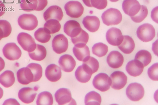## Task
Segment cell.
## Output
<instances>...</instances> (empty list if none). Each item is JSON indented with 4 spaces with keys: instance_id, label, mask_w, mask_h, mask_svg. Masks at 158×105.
I'll return each instance as SVG.
<instances>
[{
    "instance_id": "1",
    "label": "cell",
    "mask_w": 158,
    "mask_h": 105,
    "mask_svg": "<svg viewBox=\"0 0 158 105\" xmlns=\"http://www.w3.org/2000/svg\"><path fill=\"white\" fill-rule=\"evenodd\" d=\"M101 17L103 23L109 26L119 24L122 21V16L118 10L110 8L105 11Z\"/></svg>"
},
{
    "instance_id": "2",
    "label": "cell",
    "mask_w": 158,
    "mask_h": 105,
    "mask_svg": "<svg viewBox=\"0 0 158 105\" xmlns=\"http://www.w3.org/2000/svg\"><path fill=\"white\" fill-rule=\"evenodd\" d=\"M18 22L21 29L29 31L34 29L38 24L37 18L32 14L21 15L18 18Z\"/></svg>"
},
{
    "instance_id": "3",
    "label": "cell",
    "mask_w": 158,
    "mask_h": 105,
    "mask_svg": "<svg viewBox=\"0 0 158 105\" xmlns=\"http://www.w3.org/2000/svg\"><path fill=\"white\" fill-rule=\"evenodd\" d=\"M138 37L143 42H147L152 40L155 36V28L151 24L144 23L138 28L136 31Z\"/></svg>"
},
{
    "instance_id": "4",
    "label": "cell",
    "mask_w": 158,
    "mask_h": 105,
    "mask_svg": "<svg viewBox=\"0 0 158 105\" xmlns=\"http://www.w3.org/2000/svg\"><path fill=\"white\" fill-rule=\"evenodd\" d=\"M144 94L143 87L139 83H134L130 84L126 90V94L131 100L137 101L143 98Z\"/></svg>"
},
{
    "instance_id": "5",
    "label": "cell",
    "mask_w": 158,
    "mask_h": 105,
    "mask_svg": "<svg viewBox=\"0 0 158 105\" xmlns=\"http://www.w3.org/2000/svg\"><path fill=\"white\" fill-rule=\"evenodd\" d=\"M17 41L22 48L28 52L34 50L36 44L34 38L29 34L24 32L19 33L17 37Z\"/></svg>"
},
{
    "instance_id": "6",
    "label": "cell",
    "mask_w": 158,
    "mask_h": 105,
    "mask_svg": "<svg viewBox=\"0 0 158 105\" xmlns=\"http://www.w3.org/2000/svg\"><path fill=\"white\" fill-rule=\"evenodd\" d=\"M111 84V79L108 75L101 73L96 75L93 81L94 87L99 91L104 92L108 90Z\"/></svg>"
},
{
    "instance_id": "7",
    "label": "cell",
    "mask_w": 158,
    "mask_h": 105,
    "mask_svg": "<svg viewBox=\"0 0 158 105\" xmlns=\"http://www.w3.org/2000/svg\"><path fill=\"white\" fill-rule=\"evenodd\" d=\"M55 97L59 105H76L75 101L72 97L71 91L67 88H62L57 90Z\"/></svg>"
},
{
    "instance_id": "8",
    "label": "cell",
    "mask_w": 158,
    "mask_h": 105,
    "mask_svg": "<svg viewBox=\"0 0 158 105\" xmlns=\"http://www.w3.org/2000/svg\"><path fill=\"white\" fill-rule=\"evenodd\" d=\"M64 9L68 15L76 18L81 17L84 10L82 5L78 1H70L67 2L65 5Z\"/></svg>"
},
{
    "instance_id": "9",
    "label": "cell",
    "mask_w": 158,
    "mask_h": 105,
    "mask_svg": "<svg viewBox=\"0 0 158 105\" xmlns=\"http://www.w3.org/2000/svg\"><path fill=\"white\" fill-rule=\"evenodd\" d=\"M2 52L5 57L10 60L19 59L22 54L21 50L14 42L6 44L3 48Z\"/></svg>"
},
{
    "instance_id": "10",
    "label": "cell",
    "mask_w": 158,
    "mask_h": 105,
    "mask_svg": "<svg viewBox=\"0 0 158 105\" xmlns=\"http://www.w3.org/2000/svg\"><path fill=\"white\" fill-rule=\"evenodd\" d=\"M52 46L53 50L56 53L60 54L64 52L68 47V39L63 34H58L53 38Z\"/></svg>"
},
{
    "instance_id": "11",
    "label": "cell",
    "mask_w": 158,
    "mask_h": 105,
    "mask_svg": "<svg viewBox=\"0 0 158 105\" xmlns=\"http://www.w3.org/2000/svg\"><path fill=\"white\" fill-rule=\"evenodd\" d=\"M111 80V86L115 90H120L123 88L127 83V77L123 72L115 71L110 75Z\"/></svg>"
},
{
    "instance_id": "12",
    "label": "cell",
    "mask_w": 158,
    "mask_h": 105,
    "mask_svg": "<svg viewBox=\"0 0 158 105\" xmlns=\"http://www.w3.org/2000/svg\"><path fill=\"white\" fill-rule=\"evenodd\" d=\"M107 41L110 44L114 46H118L122 42L123 36L121 30L115 27L109 29L106 34Z\"/></svg>"
},
{
    "instance_id": "13",
    "label": "cell",
    "mask_w": 158,
    "mask_h": 105,
    "mask_svg": "<svg viewBox=\"0 0 158 105\" xmlns=\"http://www.w3.org/2000/svg\"><path fill=\"white\" fill-rule=\"evenodd\" d=\"M141 6L137 0H124L122 3L123 11L130 17L136 14L139 11Z\"/></svg>"
},
{
    "instance_id": "14",
    "label": "cell",
    "mask_w": 158,
    "mask_h": 105,
    "mask_svg": "<svg viewBox=\"0 0 158 105\" xmlns=\"http://www.w3.org/2000/svg\"><path fill=\"white\" fill-rule=\"evenodd\" d=\"M73 50L75 56L80 61L83 62L90 56V51L89 47L85 43H81L75 45Z\"/></svg>"
},
{
    "instance_id": "15",
    "label": "cell",
    "mask_w": 158,
    "mask_h": 105,
    "mask_svg": "<svg viewBox=\"0 0 158 105\" xmlns=\"http://www.w3.org/2000/svg\"><path fill=\"white\" fill-rule=\"evenodd\" d=\"M107 62L109 66L113 68H117L122 66L124 58L122 54L116 50L111 51L107 57Z\"/></svg>"
},
{
    "instance_id": "16",
    "label": "cell",
    "mask_w": 158,
    "mask_h": 105,
    "mask_svg": "<svg viewBox=\"0 0 158 105\" xmlns=\"http://www.w3.org/2000/svg\"><path fill=\"white\" fill-rule=\"evenodd\" d=\"M61 69L64 71L69 72L72 71L76 66V61L71 55L65 54L61 56L58 61Z\"/></svg>"
},
{
    "instance_id": "17",
    "label": "cell",
    "mask_w": 158,
    "mask_h": 105,
    "mask_svg": "<svg viewBox=\"0 0 158 105\" xmlns=\"http://www.w3.org/2000/svg\"><path fill=\"white\" fill-rule=\"evenodd\" d=\"M82 29L79 23L74 20L67 21L64 26V33L71 38L77 36L80 33Z\"/></svg>"
},
{
    "instance_id": "18",
    "label": "cell",
    "mask_w": 158,
    "mask_h": 105,
    "mask_svg": "<svg viewBox=\"0 0 158 105\" xmlns=\"http://www.w3.org/2000/svg\"><path fill=\"white\" fill-rule=\"evenodd\" d=\"M63 16V12L61 8L56 5L49 7L43 14L44 18L45 21L50 19H55L60 21Z\"/></svg>"
},
{
    "instance_id": "19",
    "label": "cell",
    "mask_w": 158,
    "mask_h": 105,
    "mask_svg": "<svg viewBox=\"0 0 158 105\" xmlns=\"http://www.w3.org/2000/svg\"><path fill=\"white\" fill-rule=\"evenodd\" d=\"M45 75L49 81L52 82H56L61 77V69L60 67L55 64H50L46 69Z\"/></svg>"
},
{
    "instance_id": "20",
    "label": "cell",
    "mask_w": 158,
    "mask_h": 105,
    "mask_svg": "<svg viewBox=\"0 0 158 105\" xmlns=\"http://www.w3.org/2000/svg\"><path fill=\"white\" fill-rule=\"evenodd\" d=\"M18 81L23 85H27L33 82L34 76L30 69L27 67L21 68L17 73Z\"/></svg>"
},
{
    "instance_id": "21",
    "label": "cell",
    "mask_w": 158,
    "mask_h": 105,
    "mask_svg": "<svg viewBox=\"0 0 158 105\" xmlns=\"http://www.w3.org/2000/svg\"><path fill=\"white\" fill-rule=\"evenodd\" d=\"M36 95L35 91L32 88L24 87L19 90L18 97L22 102L28 104L33 102Z\"/></svg>"
},
{
    "instance_id": "22",
    "label": "cell",
    "mask_w": 158,
    "mask_h": 105,
    "mask_svg": "<svg viewBox=\"0 0 158 105\" xmlns=\"http://www.w3.org/2000/svg\"><path fill=\"white\" fill-rule=\"evenodd\" d=\"M143 68V66L140 62L135 59L127 63L126 67V70L129 75L136 77L142 73Z\"/></svg>"
},
{
    "instance_id": "23",
    "label": "cell",
    "mask_w": 158,
    "mask_h": 105,
    "mask_svg": "<svg viewBox=\"0 0 158 105\" xmlns=\"http://www.w3.org/2000/svg\"><path fill=\"white\" fill-rule=\"evenodd\" d=\"M82 23L85 28L91 32L97 31L99 28V19L95 16H87L83 19Z\"/></svg>"
},
{
    "instance_id": "24",
    "label": "cell",
    "mask_w": 158,
    "mask_h": 105,
    "mask_svg": "<svg viewBox=\"0 0 158 105\" xmlns=\"http://www.w3.org/2000/svg\"><path fill=\"white\" fill-rule=\"evenodd\" d=\"M135 44L133 38L128 35L123 36V39L118 47L123 53L129 54L134 50Z\"/></svg>"
},
{
    "instance_id": "25",
    "label": "cell",
    "mask_w": 158,
    "mask_h": 105,
    "mask_svg": "<svg viewBox=\"0 0 158 105\" xmlns=\"http://www.w3.org/2000/svg\"><path fill=\"white\" fill-rule=\"evenodd\" d=\"M82 65L86 71L92 75L97 71L99 67V63L97 59L90 56L83 61Z\"/></svg>"
},
{
    "instance_id": "26",
    "label": "cell",
    "mask_w": 158,
    "mask_h": 105,
    "mask_svg": "<svg viewBox=\"0 0 158 105\" xmlns=\"http://www.w3.org/2000/svg\"><path fill=\"white\" fill-rule=\"evenodd\" d=\"M30 58L32 60L40 61L46 57L47 51L45 48L43 46L36 44L35 50L33 51L28 52Z\"/></svg>"
},
{
    "instance_id": "27",
    "label": "cell",
    "mask_w": 158,
    "mask_h": 105,
    "mask_svg": "<svg viewBox=\"0 0 158 105\" xmlns=\"http://www.w3.org/2000/svg\"><path fill=\"white\" fill-rule=\"evenodd\" d=\"M13 72L10 70H6L0 75V83L5 87L11 86L15 82Z\"/></svg>"
},
{
    "instance_id": "28",
    "label": "cell",
    "mask_w": 158,
    "mask_h": 105,
    "mask_svg": "<svg viewBox=\"0 0 158 105\" xmlns=\"http://www.w3.org/2000/svg\"><path fill=\"white\" fill-rule=\"evenodd\" d=\"M101 101V97L100 95L94 91L88 93L85 98V103L86 105H100Z\"/></svg>"
},
{
    "instance_id": "29",
    "label": "cell",
    "mask_w": 158,
    "mask_h": 105,
    "mask_svg": "<svg viewBox=\"0 0 158 105\" xmlns=\"http://www.w3.org/2000/svg\"><path fill=\"white\" fill-rule=\"evenodd\" d=\"M34 36L37 41L42 43L48 42L51 37L50 32L44 27L38 29L34 33Z\"/></svg>"
},
{
    "instance_id": "30",
    "label": "cell",
    "mask_w": 158,
    "mask_h": 105,
    "mask_svg": "<svg viewBox=\"0 0 158 105\" xmlns=\"http://www.w3.org/2000/svg\"><path fill=\"white\" fill-rule=\"evenodd\" d=\"M53 102L52 94L49 92L44 91L38 95L36 102L38 105H52Z\"/></svg>"
},
{
    "instance_id": "31",
    "label": "cell",
    "mask_w": 158,
    "mask_h": 105,
    "mask_svg": "<svg viewBox=\"0 0 158 105\" xmlns=\"http://www.w3.org/2000/svg\"><path fill=\"white\" fill-rule=\"evenodd\" d=\"M135 59L140 62L144 67L147 66L151 62L152 55L151 53L146 50L139 51L135 55Z\"/></svg>"
},
{
    "instance_id": "32",
    "label": "cell",
    "mask_w": 158,
    "mask_h": 105,
    "mask_svg": "<svg viewBox=\"0 0 158 105\" xmlns=\"http://www.w3.org/2000/svg\"><path fill=\"white\" fill-rule=\"evenodd\" d=\"M75 75L77 79L82 83H85L89 81L92 76V75L84 69L82 65L77 67L75 72Z\"/></svg>"
},
{
    "instance_id": "33",
    "label": "cell",
    "mask_w": 158,
    "mask_h": 105,
    "mask_svg": "<svg viewBox=\"0 0 158 105\" xmlns=\"http://www.w3.org/2000/svg\"><path fill=\"white\" fill-rule=\"evenodd\" d=\"M44 28L48 30L51 34H53L60 30L61 25L57 20L50 19L46 21L44 24Z\"/></svg>"
},
{
    "instance_id": "34",
    "label": "cell",
    "mask_w": 158,
    "mask_h": 105,
    "mask_svg": "<svg viewBox=\"0 0 158 105\" xmlns=\"http://www.w3.org/2000/svg\"><path fill=\"white\" fill-rule=\"evenodd\" d=\"M108 51V46L102 42L96 43L92 47L93 53L99 57L105 56Z\"/></svg>"
},
{
    "instance_id": "35",
    "label": "cell",
    "mask_w": 158,
    "mask_h": 105,
    "mask_svg": "<svg viewBox=\"0 0 158 105\" xmlns=\"http://www.w3.org/2000/svg\"><path fill=\"white\" fill-rule=\"evenodd\" d=\"M32 72L34 76L33 82H37L41 78L42 75V68L38 63H31L27 66Z\"/></svg>"
},
{
    "instance_id": "36",
    "label": "cell",
    "mask_w": 158,
    "mask_h": 105,
    "mask_svg": "<svg viewBox=\"0 0 158 105\" xmlns=\"http://www.w3.org/2000/svg\"><path fill=\"white\" fill-rule=\"evenodd\" d=\"M37 4V0H21L20 6L23 11L30 12L35 10Z\"/></svg>"
},
{
    "instance_id": "37",
    "label": "cell",
    "mask_w": 158,
    "mask_h": 105,
    "mask_svg": "<svg viewBox=\"0 0 158 105\" xmlns=\"http://www.w3.org/2000/svg\"><path fill=\"white\" fill-rule=\"evenodd\" d=\"M89 38L88 34L82 29L78 35L74 37L71 38V39L73 43L75 45L81 43L86 44Z\"/></svg>"
},
{
    "instance_id": "38",
    "label": "cell",
    "mask_w": 158,
    "mask_h": 105,
    "mask_svg": "<svg viewBox=\"0 0 158 105\" xmlns=\"http://www.w3.org/2000/svg\"><path fill=\"white\" fill-rule=\"evenodd\" d=\"M148 10L147 7L141 5L140 9L138 13L134 16L131 17L132 20L136 23H139L142 21L147 16Z\"/></svg>"
},
{
    "instance_id": "39",
    "label": "cell",
    "mask_w": 158,
    "mask_h": 105,
    "mask_svg": "<svg viewBox=\"0 0 158 105\" xmlns=\"http://www.w3.org/2000/svg\"><path fill=\"white\" fill-rule=\"evenodd\" d=\"M0 28L3 33L4 38L8 37L11 33V25L9 22L7 20H0Z\"/></svg>"
},
{
    "instance_id": "40",
    "label": "cell",
    "mask_w": 158,
    "mask_h": 105,
    "mask_svg": "<svg viewBox=\"0 0 158 105\" xmlns=\"http://www.w3.org/2000/svg\"><path fill=\"white\" fill-rule=\"evenodd\" d=\"M148 74L149 77L154 81L158 80V63L153 64L148 69Z\"/></svg>"
},
{
    "instance_id": "41",
    "label": "cell",
    "mask_w": 158,
    "mask_h": 105,
    "mask_svg": "<svg viewBox=\"0 0 158 105\" xmlns=\"http://www.w3.org/2000/svg\"><path fill=\"white\" fill-rule=\"evenodd\" d=\"M90 2L92 7L99 10L105 8L107 4V0H90Z\"/></svg>"
},
{
    "instance_id": "42",
    "label": "cell",
    "mask_w": 158,
    "mask_h": 105,
    "mask_svg": "<svg viewBox=\"0 0 158 105\" xmlns=\"http://www.w3.org/2000/svg\"><path fill=\"white\" fill-rule=\"evenodd\" d=\"M38 4L35 10L40 11L43 10L48 4L47 0H37Z\"/></svg>"
},
{
    "instance_id": "43",
    "label": "cell",
    "mask_w": 158,
    "mask_h": 105,
    "mask_svg": "<svg viewBox=\"0 0 158 105\" xmlns=\"http://www.w3.org/2000/svg\"><path fill=\"white\" fill-rule=\"evenodd\" d=\"M151 17L152 19L156 23H158V7L154 8L152 10Z\"/></svg>"
},
{
    "instance_id": "44",
    "label": "cell",
    "mask_w": 158,
    "mask_h": 105,
    "mask_svg": "<svg viewBox=\"0 0 158 105\" xmlns=\"http://www.w3.org/2000/svg\"><path fill=\"white\" fill-rule=\"evenodd\" d=\"M3 105H20V104L16 99L11 98L6 100Z\"/></svg>"
},
{
    "instance_id": "45",
    "label": "cell",
    "mask_w": 158,
    "mask_h": 105,
    "mask_svg": "<svg viewBox=\"0 0 158 105\" xmlns=\"http://www.w3.org/2000/svg\"><path fill=\"white\" fill-rule=\"evenodd\" d=\"M5 6L3 2L0 0V17L2 16L5 12Z\"/></svg>"
},
{
    "instance_id": "46",
    "label": "cell",
    "mask_w": 158,
    "mask_h": 105,
    "mask_svg": "<svg viewBox=\"0 0 158 105\" xmlns=\"http://www.w3.org/2000/svg\"><path fill=\"white\" fill-rule=\"evenodd\" d=\"M5 63L3 59L0 57V72L4 68Z\"/></svg>"
},
{
    "instance_id": "47",
    "label": "cell",
    "mask_w": 158,
    "mask_h": 105,
    "mask_svg": "<svg viewBox=\"0 0 158 105\" xmlns=\"http://www.w3.org/2000/svg\"><path fill=\"white\" fill-rule=\"evenodd\" d=\"M84 4L87 6L89 7H92L90 2V0H82Z\"/></svg>"
},
{
    "instance_id": "48",
    "label": "cell",
    "mask_w": 158,
    "mask_h": 105,
    "mask_svg": "<svg viewBox=\"0 0 158 105\" xmlns=\"http://www.w3.org/2000/svg\"><path fill=\"white\" fill-rule=\"evenodd\" d=\"M3 94V91L2 89L0 87V99L2 97Z\"/></svg>"
},
{
    "instance_id": "49",
    "label": "cell",
    "mask_w": 158,
    "mask_h": 105,
    "mask_svg": "<svg viewBox=\"0 0 158 105\" xmlns=\"http://www.w3.org/2000/svg\"><path fill=\"white\" fill-rule=\"evenodd\" d=\"M109 0L111 2H115L118 1L119 0Z\"/></svg>"
},
{
    "instance_id": "50",
    "label": "cell",
    "mask_w": 158,
    "mask_h": 105,
    "mask_svg": "<svg viewBox=\"0 0 158 105\" xmlns=\"http://www.w3.org/2000/svg\"><path fill=\"white\" fill-rule=\"evenodd\" d=\"M1 39H1V38H0V41Z\"/></svg>"
}]
</instances>
